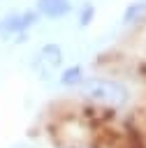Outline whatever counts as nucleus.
Here are the masks:
<instances>
[{
  "label": "nucleus",
  "instance_id": "7ed1b4c3",
  "mask_svg": "<svg viewBox=\"0 0 146 148\" xmlns=\"http://www.w3.org/2000/svg\"><path fill=\"white\" fill-rule=\"evenodd\" d=\"M60 62H63V49H60L58 44H44V46L35 53L32 67H35V72H37L42 79H46V76L56 74V69L60 67Z\"/></svg>",
  "mask_w": 146,
  "mask_h": 148
},
{
  "label": "nucleus",
  "instance_id": "0eeeda50",
  "mask_svg": "<svg viewBox=\"0 0 146 148\" xmlns=\"http://www.w3.org/2000/svg\"><path fill=\"white\" fill-rule=\"evenodd\" d=\"M76 18H79V25H81V28L90 25V21L95 18V7H93V5H83V7L79 9V16H76Z\"/></svg>",
  "mask_w": 146,
  "mask_h": 148
},
{
  "label": "nucleus",
  "instance_id": "423d86ee",
  "mask_svg": "<svg viewBox=\"0 0 146 148\" xmlns=\"http://www.w3.org/2000/svg\"><path fill=\"white\" fill-rule=\"evenodd\" d=\"M86 76H83V69L79 67V65H72V67H65L63 72H60V86L63 88H79L81 86V81H83Z\"/></svg>",
  "mask_w": 146,
  "mask_h": 148
},
{
  "label": "nucleus",
  "instance_id": "39448f33",
  "mask_svg": "<svg viewBox=\"0 0 146 148\" xmlns=\"http://www.w3.org/2000/svg\"><path fill=\"white\" fill-rule=\"evenodd\" d=\"M123 25H139L146 21V0H132L130 5H125L123 16H121Z\"/></svg>",
  "mask_w": 146,
  "mask_h": 148
},
{
  "label": "nucleus",
  "instance_id": "20e7f679",
  "mask_svg": "<svg viewBox=\"0 0 146 148\" xmlns=\"http://www.w3.org/2000/svg\"><path fill=\"white\" fill-rule=\"evenodd\" d=\"M35 12L39 18H65L72 12V0H35Z\"/></svg>",
  "mask_w": 146,
  "mask_h": 148
},
{
  "label": "nucleus",
  "instance_id": "f03ea898",
  "mask_svg": "<svg viewBox=\"0 0 146 148\" xmlns=\"http://www.w3.org/2000/svg\"><path fill=\"white\" fill-rule=\"evenodd\" d=\"M39 21V14L32 9H21V12H9L0 18V35L2 37H25L30 28H35Z\"/></svg>",
  "mask_w": 146,
  "mask_h": 148
},
{
  "label": "nucleus",
  "instance_id": "f257e3e1",
  "mask_svg": "<svg viewBox=\"0 0 146 148\" xmlns=\"http://www.w3.org/2000/svg\"><path fill=\"white\" fill-rule=\"evenodd\" d=\"M76 90L86 102L95 106H104V109H123L130 102L127 86L107 76H86Z\"/></svg>",
  "mask_w": 146,
  "mask_h": 148
}]
</instances>
